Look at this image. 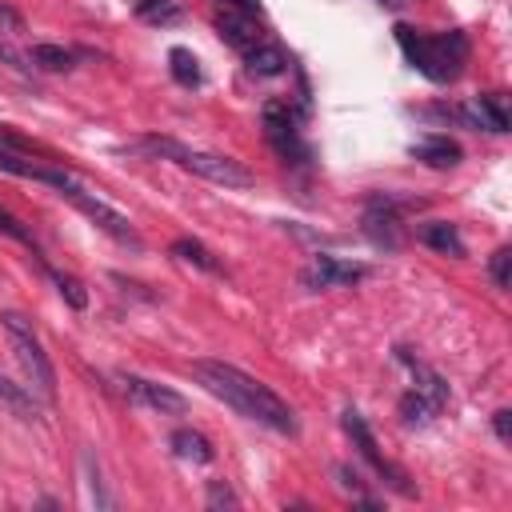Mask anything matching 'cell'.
I'll list each match as a JSON object with an SVG mask.
<instances>
[{"instance_id":"1","label":"cell","mask_w":512,"mask_h":512,"mask_svg":"<svg viewBox=\"0 0 512 512\" xmlns=\"http://www.w3.org/2000/svg\"><path fill=\"white\" fill-rule=\"evenodd\" d=\"M192 376H196V384L204 392H212L216 400H224L244 420H256V424H264V428H272L280 436H296L300 432V420H296L292 404L284 396H276L264 380L248 376L244 368H236L228 360L204 356V360H192Z\"/></svg>"},{"instance_id":"2","label":"cell","mask_w":512,"mask_h":512,"mask_svg":"<svg viewBox=\"0 0 512 512\" xmlns=\"http://www.w3.org/2000/svg\"><path fill=\"white\" fill-rule=\"evenodd\" d=\"M0 172L8 176H20V180H36V184H48L56 188V196H64L76 212H84L104 236H112L116 244H128V248H140V232L132 228V220L124 212H116L112 204H104L96 192H88L68 168L60 164H48V160H28V156H16V152H0Z\"/></svg>"},{"instance_id":"3","label":"cell","mask_w":512,"mask_h":512,"mask_svg":"<svg viewBox=\"0 0 512 512\" xmlns=\"http://www.w3.org/2000/svg\"><path fill=\"white\" fill-rule=\"evenodd\" d=\"M404 60L432 84H452L464 76V64L472 56V44L460 28H448V32H420L412 24H396L392 28Z\"/></svg>"},{"instance_id":"4","label":"cell","mask_w":512,"mask_h":512,"mask_svg":"<svg viewBox=\"0 0 512 512\" xmlns=\"http://www.w3.org/2000/svg\"><path fill=\"white\" fill-rule=\"evenodd\" d=\"M132 148L144 152V156H156V160H172V164H180L184 172H192V176H200V180H212V184H220V188H252V184H256V172L244 168L240 160L220 156V152H204V148H188V144H180V140H172V136H144V140L132 144Z\"/></svg>"},{"instance_id":"5","label":"cell","mask_w":512,"mask_h":512,"mask_svg":"<svg viewBox=\"0 0 512 512\" xmlns=\"http://www.w3.org/2000/svg\"><path fill=\"white\" fill-rule=\"evenodd\" d=\"M0 324H4V332H8V344H12V352H16L20 368H24V376H28V388H32L44 404H52V400H56V368H52V360H48V352H44L36 328H32L20 312H0Z\"/></svg>"},{"instance_id":"6","label":"cell","mask_w":512,"mask_h":512,"mask_svg":"<svg viewBox=\"0 0 512 512\" xmlns=\"http://www.w3.org/2000/svg\"><path fill=\"white\" fill-rule=\"evenodd\" d=\"M412 208H420V200H400V196L376 192V196H368V204H364L360 228H364V236H368L376 248L396 252V248L404 244V212H412Z\"/></svg>"},{"instance_id":"7","label":"cell","mask_w":512,"mask_h":512,"mask_svg":"<svg viewBox=\"0 0 512 512\" xmlns=\"http://www.w3.org/2000/svg\"><path fill=\"white\" fill-rule=\"evenodd\" d=\"M340 428L348 432V440H352V448L372 464V472L392 488V492H400V496H412L416 488L408 484V476H404V468L400 464H392L384 452H380V444H376V436H372V428H368V420L360 416V408H344L340 412Z\"/></svg>"},{"instance_id":"8","label":"cell","mask_w":512,"mask_h":512,"mask_svg":"<svg viewBox=\"0 0 512 512\" xmlns=\"http://www.w3.org/2000/svg\"><path fill=\"white\" fill-rule=\"evenodd\" d=\"M260 120H264L268 144L280 152L284 164H308V160H312V152H308V144H304V136H300V128H296V116H292V108H288L284 100H268V104L260 108Z\"/></svg>"},{"instance_id":"9","label":"cell","mask_w":512,"mask_h":512,"mask_svg":"<svg viewBox=\"0 0 512 512\" xmlns=\"http://www.w3.org/2000/svg\"><path fill=\"white\" fill-rule=\"evenodd\" d=\"M112 384H116V392H120L132 408H148V412H160V416H180V412L188 408V400H184L176 388L156 384V380L136 376V372H116Z\"/></svg>"},{"instance_id":"10","label":"cell","mask_w":512,"mask_h":512,"mask_svg":"<svg viewBox=\"0 0 512 512\" xmlns=\"http://www.w3.org/2000/svg\"><path fill=\"white\" fill-rule=\"evenodd\" d=\"M368 276H372L368 264H360V260H340V256L320 252V256H312V264L300 272V284H304L308 292H328V288H352V284H360V280H368Z\"/></svg>"},{"instance_id":"11","label":"cell","mask_w":512,"mask_h":512,"mask_svg":"<svg viewBox=\"0 0 512 512\" xmlns=\"http://www.w3.org/2000/svg\"><path fill=\"white\" fill-rule=\"evenodd\" d=\"M216 32H220V40L224 44H232L236 52H248V48H256L260 40H264V32H260V24L252 20V16H244V12H232V8H224V12H216Z\"/></svg>"},{"instance_id":"12","label":"cell","mask_w":512,"mask_h":512,"mask_svg":"<svg viewBox=\"0 0 512 512\" xmlns=\"http://www.w3.org/2000/svg\"><path fill=\"white\" fill-rule=\"evenodd\" d=\"M420 164H428V168H456L460 164V144L456 140H448V136H440V132H432V136H424V140H416L412 148H408Z\"/></svg>"},{"instance_id":"13","label":"cell","mask_w":512,"mask_h":512,"mask_svg":"<svg viewBox=\"0 0 512 512\" xmlns=\"http://www.w3.org/2000/svg\"><path fill=\"white\" fill-rule=\"evenodd\" d=\"M416 236L432 248V252H440V256H464L468 248H464V240H460V232H456V224H448V220H424L420 228H416Z\"/></svg>"},{"instance_id":"14","label":"cell","mask_w":512,"mask_h":512,"mask_svg":"<svg viewBox=\"0 0 512 512\" xmlns=\"http://www.w3.org/2000/svg\"><path fill=\"white\" fill-rule=\"evenodd\" d=\"M396 356H400V364H408V372H412L416 388H420L428 400H436V404L444 408V404H448V396H452V392H448V384H444V376H440V372H432L428 364H420L408 348H396Z\"/></svg>"},{"instance_id":"15","label":"cell","mask_w":512,"mask_h":512,"mask_svg":"<svg viewBox=\"0 0 512 512\" xmlns=\"http://www.w3.org/2000/svg\"><path fill=\"white\" fill-rule=\"evenodd\" d=\"M244 68L252 72V76H260V80H268V76H280L284 68H288V56L276 48V44H256V48H248L244 52Z\"/></svg>"},{"instance_id":"16","label":"cell","mask_w":512,"mask_h":512,"mask_svg":"<svg viewBox=\"0 0 512 512\" xmlns=\"http://www.w3.org/2000/svg\"><path fill=\"white\" fill-rule=\"evenodd\" d=\"M168 252H172L176 260H184V264L200 268V272H216V276L224 272V264H220V260H216V256H212V252H208V248H204L200 240H192V236H176Z\"/></svg>"},{"instance_id":"17","label":"cell","mask_w":512,"mask_h":512,"mask_svg":"<svg viewBox=\"0 0 512 512\" xmlns=\"http://www.w3.org/2000/svg\"><path fill=\"white\" fill-rule=\"evenodd\" d=\"M76 56L80 52H72L64 44H32V52H28V60L40 72H68V68H76Z\"/></svg>"},{"instance_id":"18","label":"cell","mask_w":512,"mask_h":512,"mask_svg":"<svg viewBox=\"0 0 512 512\" xmlns=\"http://www.w3.org/2000/svg\"><path fill=\"white\" fill-rule=\"evenodd\" d=\"M436 412H440V404H436V400H428L420 388H408V392L400 396V420H404L408 428H424Z\"/></svg>"},{"instance_id":"19","label":"cell","mask_w":512,"mask_h":512,"mask_svg":"<svg viewBox=\"0 0 512 512\" xmlns=\"http://www.w3.org/2000/svg\"><path fill=\"white\" fill-rule=\"evenodd\" d=\"M172 452L180 456V460H188V464H208L216 452H212V444L200 436V432H192V428H180V432H172Z\"/></svg>"},{"instance_id":"20","label":"cell","mask_w":512,"mask_h":512,"mask_svg":"<svg viewBox=\"0 0 512 512\" xmlns=\"http://www.w3.org/2000/svg\"><path fill=\"white\" fill-rule=\"evenodd\" d=\"M40 268H44V276L56 284V292L64 296V304H68V308H76V312H80V308L88 304V292H84V284H80L76 276H68V272H60V268H52V264H48V256L40 260Z\"/></svg>"},{"instance_id":"21","label":"cell","mask_w":512,"mask_h":512,"mask_svg":"<svg viewBox=\"0 0 512 512\" xmlns=\"http://www.w3.org/2000/svg\"><path fill=\"white\" fill-rule=\"evenodd\" d=\"M0 404H8L20 420H36V396L28 384H12L8 376H0Z\"/></svg>"},{"instance_id":"22","label":"cell","mask_w":512,"mask_h":512,"mask_svg":"<svg viewBox=\"0 0 512 512\" xmlns=\"http://www.w3.org/2000/svg\"><path fill=\"white\" fill-rule=\"evenodd\" d=\"M168 72H172V80L184 84V88H196V84L204 80L196 56H192L188 48H172V52H168Z\"/></svg>"},{"instance_id":"23","label":"cell","mask_w":512,"mask_h":512,"mask_svg":"<svg viewBox=\"0 0 512 512\" xmlns=\"http://www.w3.org/2000/svg\"><path fill=\"white\" fill-rule=\"evenodd\" d=\"M132 8H136V16L144 24H176L184 16V8L176 0H136Z\"/></svg>"},{"instance_id":"24","label":"cell","mask_w":512,"mask_h":512,"mask_svg":"<svg viewBox=\"0 0 512 512\" xmlns=\"http://www.w3.org/2000/svg\"><path fill=\"white\" fill-rule=\"evenodd\" d=\"M0 232H4V236H12L16 244H24V248L32 252V260H36V264L44 260V248H40V240L32 236V228H24V220H16L8 208H0Z\"/></svg>"},{"instance_id":"25","label":"cell","mask_w":512,"mask_h":512,"mask_svg":"<svg viewBox=\"0 0 512 512\" xmlns=\"http://www.w3.org/2000/svg\"><path fill=\"white\" fill-rule=\"evenodd\" d=\"M488 276H492V284H496L500 292L512 288V248H508V244H500V248L488 256Z\"/></svg>"},{"instance_id":"26","label":"cell","mask_w":512,"mask_h":512,"mask_svg":"<svg viewBox=\"0 0 512 512\" xmlns=\"http://www.w3.org/2000/svg\"><path fill=\"white\" fill-rule=\"evenodd\" d=\"M0 152H16V156H44V148H40V144H32V140L16 136V132H12V128H4V124H0Z\"/></svg>"},{"instance_id":"27","label":"cell","mask_w":512,"mask_h":512,"mask_svg":"<svg viewBox=\"0 0 512 512\" xmlns=\"http://www.w3.org/2000/svg\"><path fill=\"white\" fill-rule=\"evenodd\" d=\"M208 504L212 508H236L240 500H236V492L224 480H208Z\"/></svg>"},{"instance_id":"28","label":"cell","mask_w":512,"mask_h":512,"mask_svg":"<svg viewBox=\"0 0 512 512\" xmlns=\"http://www.w3.org/2000/svg\"><path fill=\"white\" fill-rule=\"evenodd\" d=\"M492 432H496L500 444L512 440V412H508V408H496V412H492Z\"/></svg>"},{"instance_id":"29","label":"cell","mask_w":512,"mask_h":512,"mask_svg":"<svg viewBox=\"0 0 512 512\" xmlns=\"http://www.w3.org/2000/svg\"><path fill=\"white\" fill-rule=\"evenodd\" d=\"M0 28H8V32H20V28H24V16H20V12H12L8 4H0Z\"/></svg>"},{"instance_id":"30","label":"cell","mask_w":512,"mask_h":512,"mask_svg":"<svg viewBox=\"0 0 512 512\" xmlns=\"http://www.w3.org/2000/svg\"><path fill=\"white\" fill-rule=\"evenodd\" d=\"M224 8H232V12H244V16L260 20V4H256V0H224Z\"/></svg>"},{"instance_id":"31","label":"cell","mask_w":512,"mask_h":512,"mask_svg":"<svg viewBox=\"0 0 512 512\" xmlns=\"http://www.w3.org/2000/svg\"><path fill=\"white\" fill-rule=\"evenodd\" d=\"M0 60H8V64H16V68H24V64H20V56H16L8 44H0Z\"/></svg>"},{"instance_id":"32","label":"cell","mask_w":512,"mask_h":512,"mask_svg":"<svg viewBox=\"0 0 512 512\" xmlns=\"http://www.w3.org/2000/svg\"><path fill=\"white\" fill-rule=\"evenodd\" d=\"M380 4H404V0H380Z\"/></svg>"}]
</instances>
